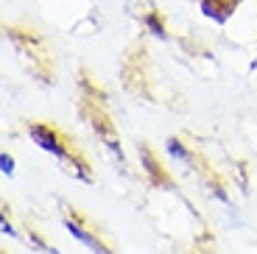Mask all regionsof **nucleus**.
<instances>
[{"label":"nucleus","instance_id":"2","mask_svg":"<svg viewBox=\"0 0 257 254\" xmlns=\"http://www.w3.org/2000/svg\"><path fill=\"white\" fill-rule=\"evenodd\" d=\"M67 226H70V232H76V237H78V240H84V243H87L90 248H95V251H103V248L98 246V240H92V237L87 235V232H81V229H78L76 223H67Z\"/></svg>","mask_w":257,"mask_h":254},{"label":"nucleus","instance_id":"3","mask_svg":"<svg viewBox=\"0 0 257 254\" xmlns=\"http://www.w3.org/2000/svg\"><path fill=\"white\" fill-rule=\"evenodd\" d=\"M3 171L12 173V159H9V157H3Z\"/></svg>","mask_w":257,"mask_h":254},{"label":"nucleus","instance_id":"1","mask_svg":"<svg viewBox=\"0 0 257 254\" xmlns=\"http://www.w3.org/2000/svg\"><path fill=\"white\" fill-rule=\"evenodd\" d=\"M31 137L39 143V146L45 148V151H53V154H62V148H59V143H56V137L53 134H48L45 129H31Z\"/></svg>","mask_w":257,"mask_h":254}]
</instances>
